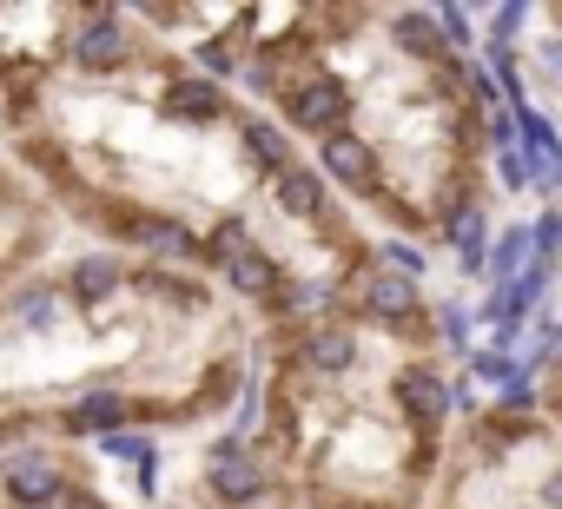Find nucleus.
<instances>
[{
	"mask_svg": "<svg viewBox=\"0 0 562 509\" xmlns=\"http://www.w3.org/2000/svg\"><path fill=\"white\" fill-rule=\"evenodd\" d=\"M430 509H562V430L542 410L483 404L450 430Z\"/></svg>",
	"mask_w": 562,
	"mask_h": 509,
	"instance_id": "nucleus-1",
	"label": "nucleus"
},
{
	"mask_svg": "<svg viewBox=\"0 0 562 509\" xmlns=\"http://www.w3.org/2000/svg\"><path fill=\"white\" fill-rule=\"evenodd\" d=\"M60 225H67V218L54 212V199H47L21 166L0 159V285L41 272V259H47L54 238H60Z\"/></svg>",
	"mask_w": 562,
	"mask_h": 509,
	"instance_id": "nucleus-2",
	"label": "nucleus"
},
{
	"mask_svg": "<svg viewBox=\"0 0 562 509\" xmlns=\"http://www.w3.org/2000/svg\"><path fill=\"white\" fill-rule=\"evenodd\" d=\"M199 502H212V509H271L278 502V476L251 450V437L212 430V443L199 456Z\"/></svg>",
	"mask_w": 562,
	"mask_h": 509,
	"instance_id": "nucleus-3",
	"label": "nucleus"
},
{
	"mask_svg": "<svg viewBox=\"0 0 562 509\" xmlns=\"http://www.w3.org/2000/svg\"><path fill=\"white\" fill-rule=\"evenodd\" d=\"M80 476L93 470L60 443H8L0 450V509H60Z\"/></svg>",
	"mask_w": 562,
	"mask_h": 509,
	"instance_id": "nucleus-4",
	"label": "nucleus"
},
{
	"mask_svg": "<svg viewBox=\"0 0 562 509\" xmlns=\"http://www.w3.org/2000/svg\"><path fill=\"white\" fill-rule=\"evenodd\" d=\"M490 245H496V199L463 205V212L443 225V238H437V251H450V265H457L463 285H483V272H490Z\"/></svg>",
	"mask_w": 562,
	"mask_h": 509,
	"instance_id": "nucleus-5",
	"label": "nucleus"
},
{
	"mask_svg": "<svg viewBox=\"0 0 562 509\" xmlns=\"http://www.w3.org/2000/svg\"><path fill=\"white\" fill-rule=\"evenodd\" d=\"M536 259V251H529V218H509L503 231H496V245H490V272H483V292L490 285H509L522 265Z\"/></svg>",
	"mask_w": 562,
	"mask_h": 509,
	"instance_id": "nucleus-6",
	"label": "nucleus"
},
{
	"mask_svg": "<svg viewBox=\"0 0 562 509\" xmlns=\"http://www.w3.org/2000/svg\"><path fill=\"white\" fill-rule=\"evenodd\" d=\"M378 265H391V272H404V279H417V285H430V245H417V238H391V231H378Z\"/></svg>",
	"mask_w": 562,
	"mask_h": 509,
	"instance_id": "nucleus-7",
	"label": "nucleus"
},
{
	"mask_svg": "<svg viewBox=\"0 0 562 509\" xmlns=\"http://www.w3.org/2000/svg\"><path fill=\"white\" fill-rule=\"evenodd\" d=\"M463 371H470V384H476L483 397H496V391H503V384H509V377H516L522 364H516L509 351H490V344H476V351L463 358Z\"/></svg>",
	"mask_w": 562,
	"mask_h": 509,
	"instance_id": "nucleus-8",
	"label": "nucleus"
},
{
	"mask_svg": "<svg viewBox=\"0 0 562 509\" xmlns=\"http://www.w3.org/2000/svg\"><path fill=\"white\" fill-rule=\"evenodd\" d=\"M529 251H536V259H549V265H562V212L555 205H536L529 212Z\"/></svg>",
	"mask_w": 562,
	"mask_h": 509,
	"instance_id": "nucleus-9",
	"label": "nucleus"
},
{
	"mask_svg": "<svg viewBox=\"0 0 562 509\" xmlns=\"http://www.w3.org/2000/svg\"><path fill=\"white\" fill-rule=\"evenodd\" d=\"M555 318H562V285H555ZM542 417L562 430V351H555L549 371H542Z\"/></svg>",
	"mask_w": 562,
	"mask_h": 509,
	"instance_id": "nucleus-10",
	"label": "nucleus"
}]
</instances>
